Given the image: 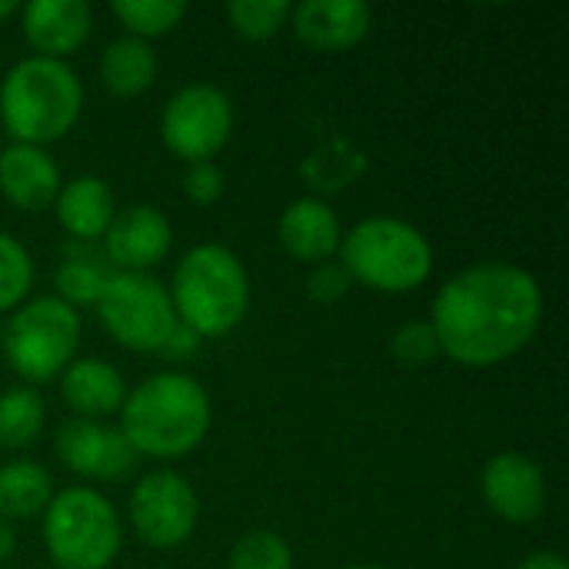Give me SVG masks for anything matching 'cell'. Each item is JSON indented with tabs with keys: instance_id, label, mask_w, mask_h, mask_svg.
Returning a JSON list of instances; mask_svg holds the SVG:
<instances>
[{
	"instance_id": "1",
	"label": "cell",
	"mask_w": 569,
	"mask_h": 569,
	"mask_svg": "<svg viewBox=\"0 0 569 569\" xmlns=\"http://www.w3.org/2000/svg\"><path fill=\"white\" fill-rule=\"evenodd\" d=\"M543 320V290L513 263H477L433 297L430 327L440 353L463 367H493L520 353Z\"/></svg>"
},
{
	"instance_id": "2",
	"label": "cell",
	"mask_w": 569,
	"mask_h": 569,
	"mask_svg": "<svg viewBox=\"0 0 569 569\" xmlns=\"http://www.w3.org/2000/svg\"><path fill=\"white\" fill-rule=\"evenodd\" d=\"M210 397L187 373H157L127 390L120 433L140 457L180 460L193 453L210 430Z\"/></svg>"
},
{
	"instance_id": "3",
	"label": "cell",
	"mask_w": 569,
	"mask_h": 569,
	"mask_svg": "<svg viewBox=\"0 0 569 569\" xmlns=\"http://www.w3.org/2000/svg\"><path fill=\"white\" fill-rule=\"evenodd\" d=\"M80 110L83 83L67 60L27 57L0 83V120L13 143H53L77 127Z\"/></svg>"
},
{
	"instance_id": "4",
	"label": "cell",
	"mask_w": 569,
	"mask_h": 569,
	"mask_svg": "<svg viewBox=\"0 0 569 569\" xmlns=\"http://www.w3.org/2000/svg\"><path fill=\"white\" fill-rule=\"evenodd\" d=\"M173 313L200 340L233 333L250 310V277L240 257L220 243L187 250L173 270Z\"/></svg>"
},
{
	"instance_id": "5",
	"label": "cell",
	"mask_w": 569,
	"mask_h": 569,
	"mask_svg": "<svg viewBox=\"0 0 569 569\" xmlns=\"http://www.w3.org/2000/svg\"><path fill=\"white\" fill-rule=\"evenodd\" d=\"M340 263L350 280L377 293H410L427 283L433 270V247L403 220L370 217L343 233Z\"/></svg>"
},
{
	"instance_id": "6",
	"label": "cell",
	"mask_w": 569,
	"mask_h": 569,
	"mask_svg": "<svg viewBox=\"0 0 569 569\" xmlns=\"http://www.w3.org/2000/svg\"><path fill=\"white\" fill-rule=\"evenodd\" d=\"M43 543L57 569H107L123 543L113 503L90 487H67L43 510Z\"/></svg>"
},
{
	"instance_id": "7",
	"label": "cell",
	"mask_w": 569,
	"mask_h": 569,
	"mask_svg": "<svg viewBox=\"0 0 569 569\" xmlns=\"http://www.w3.org/2000/svg\"><path fill=\"white\" fill-rule=\"evenodd\" d=\"M80 313L57 297H37L13 310L3 330V357L27 383H47L73 363Z\"/></svg>"
},
{
	"instance_id": "8",
	"label": "cell",
	"mask_w": 569,
	"mask_h": 569,
	"mask_svg": "<svg viewBox=\"0 0 569 569\" xmlns=\"http://www.w3.org/2000/svg\"><path fill=\"white\" fill-rule=\"evenodd\" d=\"M97 313L103 330L127 350L137 353H160L173 327L180 323L170 303V293L160 280L147 273H110Z\"/></svg>"
},
{
	"instance_id": "9",
	"label": "cell",
	"mask_w": 569,
	"mask_h": 569,
	"mask_svg": "<svg viewBox=\"0 0 569 569\" xmlns=\"http://www.w3.org/2000/svg\"><path fill=\"white\" fill-rule=\"evenodd\" d=\"M233 133V103L213 83H190L177 90L160 113V140L163 147L187 160L203 163L217 157Z\"/></svg>"
},
{
	"instance_id": "10",
	"label": "cell",
	"mask_w": 569,
	"mask_h": 569,
	"mask_svg": "<svg viewBox=\"0 0 569 569\" xmlns=\"http://www.w3.org/2000/svg\"><path fill=\"white\" fill-rule=\"evenodd\" d=\"M200 520V500L193 487L170 470L147 473L130 493L133 533L153 550H173L187 543Z\"/></svg>"
},
{
	"instance_id": "11",
	"label": "cell",
	"mask_w": 569,
	"mask_h": 569,
	"mask_svg": "<svg viewBox=\"0 0 569 569\" xmlns=\"http://www.w3.org/2000/svg\"><path fill=\"white\" fill-rule=\"evenodd\" d=\"M53 450L67 470L87 480H120L137 467V453L117 427L100 420H63Z\"/></svg>"
},
{
	"instance_id": "12",
	"label": "cell",
	"mask_w": 569,
	"mask_h": 569,
	"mask_svg": "<svg viewBox=\"0 0 569 569\" xmlns=\"http://www.w3.org/2000/svg\"><path fill=\"white\" fill-rule=\"evenodd\" d=\"M483 503L507 523H533L547 510V477L523 453H497L480 477Z\"/></svg>"
},
{
	"instance_id": "13",
	"label": "cell",
	"mask_w": 569,
	"mask_h": 569,
	"mask_svg": "<svg viewBox=\"0 0 569 569\" xmlns=\"http://www.w3.org/2000/svg\"><path fill=\"white\" fill-rule=\"evenodd\" d=\"M100 243L107 263L123 267V273H143L170 253L173 230L163 210L150 203H130L113 213Z\"/></svg>"
},
{
	"instance_id": "14",
	"label": "cell",
	"mask_w": 569,
	"mask_h": 569,
	"mask_svg": "<svg viewBox=\"0 0 569 569\" xmlns=\"http://www.w3.org/2000/svg\"><path fill=\"white\" fill-rule=\"evenodd\" d=\"M290 27L307 47L323 53H343L370 33L373 10L363 0H303L293 3Z\"/></svg>"
},
{
	"instance_id": "15",
	"label": "cell",
	"mask_w": 569,
	"mask_h": 569,
	"mask_svg": "<svg viewBox=\"0 0 569 569\" xmlns=\"http://www.w3.org/2000/svg\"><path fill=\"white\" fill-rule=\"evenodd\" d=\"M20 27L37 57L63 60L90 40L93 10L83 0H30L20 10Z\"/></svg>"
},
{
	"instance_id": "16",
	"label": "cell",
	"mask_w": 569,
	"mask_h": 569,
	"mask_svg": "<svg viewBox=\"0 0 569 569\" xmlns=\"http://www.w3.org/2000/svg\"><path fill=\"white\" fill-rule=\"evenodd\" d=\"M280 243L300 263H327L340 250L343 230L333 207L320 197H300L280 213Z\"/></svg>"
},
{
	"instance_id": "17",
	"label": "cell",
	"mask_w": 569,
	"mask_h": 569,
	"mask_svg": "<svg viewBox=\"0 0 569 569\" xmlns=\"http://www.w3.org/2000/svg\"><path fill=\"white\" fill-rule=\"evenodd\" d=\"M60 170L57 160L43 147L10 143L0 150V193L17 210H43L60 193Z\"/></svg>"
},
{
	"instance_id": "18",
	"label": "cell",
	"mask_w": 569,
	"mask_h": 569,
	"mask_svg": "<svg viewBox=\"0 0 569 569\" xmlns=\"http://www.w3.org/2000/svg\"><path fill=\"white\" fill-rule=\"evenodd\" d=\"M60 397L80 420H103L120 413L127 400V383L113 363L100 357H83L63 370Z\"/></svg>"
},
{
	"instance_id": "19",
	"label": "cell",
	"mask_w": 569,
	"mask_h": 569,
	"mask_svg": "<svg viewBox=\"0 0 569 569\" xmlns=\"http://www.w3.org/2000/svg\"><path fill=\"white\" fill-rule=\"evenodd\" d=\"M53 210H57V223L77 243H97V240H103V233L117 213V200L103 177L83 173L60 187Z\"/></svg>"
},
{
	"instance_id": "20",
	"label": "cell",
	"mask_w": 569,
	"mask_h": 569,
	"mask_svg": "<svg viewBox=\"0 0 569 569\" xmlns=\"http://www.w3.org/2000/svg\"><path fill=\"white\" fill-rule=\"evenodd\" d=\"M100 80L107 93L130 100L153 87L157 80V53L147 40L137 37H117L100 53Z\"/></svg>"
},
{
	"instance_id": "21",
	"label": "cell",
	"mask_w": 569,
	"mask_h": 569,
	"mask_svg": "<svg viewBox=\"0 0 569 569\" xmlns=\"http://www.w3.org/2000/svg\"><path fill=\"white\" fill-rule=\"evenodd\" d=\"M53 497L50 473L33 460H10L0 467V520H30L47 510Z\"/></svg>"
},
{
	"instance_id": "22",
	"label": "cell",
	"mask_w": 569,
	"mask_h": 569,
	"mask_svg": "<svg viewBox=\"0 0 569 569\" xmlns=\"http://www.w3.org/2000/svg\"><path fill=\"white\" fill-rule=\"evenodd\" d=\"M107 277H110L107 257L93 253V243H73V247H67V257L53 273L57 300H63L73 310L77 307H97Z\"/></svg>"
},
{
	"instance_id": "23",
	"label": "cell",
	"mask_w": 569,
	"mask_h": 569,
	"mask_svg": "<svg viewBox=\"0 0 569 569\" xmlns=\"http://www.w3.org/2000/svg\"><path fill=\"white\" fill-rule=\"evenodd\" d=\"M47 410L37 390L10 387L0 393V447L3 450H27L37 443L43 430Z\"/></svg>"
},
{
	"instance_id": "24",
	"label": "cell",
	"mask_w": 569,
	"mask_h": 569,
	"mask_svg": "<svg viewBox=\"0 0 569 569\" xmlns=\"http://www.w3.org/2000/svg\"><path fill=\"white\" fill-rule=\"evenodd\" d=\"M110 13L127 27V37L137 40H153L180 27L187 17L183 0H113Z\"/></svg>"
},
{
	"instance_id": "25",
	"label": "cell",
	"mask_w": 569,
	"mask_h": 569,
	"mask_svg": "<svg viewBox=\"0 0 569 569\" xmlns=\"http://www.w3.org/2000/svg\"><path fill=\"white\" fill-rule=\"evenodd\" d=\"M290 0H233L227 17L243 40H270L290 23Z\"/></svg>"
},
{
	"instance_id": "26",
	"label": "cell",
	"mask_w": 569,
	"mask_h": 569,
	"mask_svg": "<svg viewBox=\"0 0 569 569\" xmlns=\"http://www.w3.org/2000/svg\"><path fill=\"white\" fill-rule=\"evenodd\" d=\"M33 290V260L27 247L0 230V313L27 303Z\"/></svg>"
},
{
	"instance_id": "27",
	"label": "cell",
	"mask_w": 569,
	"mask_h": 569,
	"mask_svg": "<svg viewBox=\"0 0 569 569\" xmlns=\"http://www.w3.org/2000/svg\"><path fill=\"white\" fill-rule=\"evenodd\" d=\"M227 569H293V553L283 537L270 530H253L230 550Z\"/></svg>"
},
{
	"instance_id": "28",
	"label": "cell",
	"mask_w": 569,
	"mask_h": 569,
	"mask_svg": "<svg viewBox=\"0 0 569 569\" xmlns=\"http://www.w3.org/2000/svg\"><path fill=\"white\" fill-rule=\"evenodd\" d=\"M390 353H393V360L403 363V367H423V363L437 360L440 347H437L433 327H430V323H420V320L403 323V327L393 333V340H390Z\"/></svg>"
},
{
	"instance_id": "29",
	"label": "cell",
	"mask_w": 569,
	"mask_h": 569,
	"mask_svg": "<svg viewBox=\"0 0 569 569\" xmlns=\"http://www.w3.org/2000/svg\"><path fill=\"white\" fill-rule=\"evenodd\" d=\"M350 287H353L350 273L343 270V263H333V260L317 263L307 277V293L313 303H340L350 293Z\"/></svg>"
},
{
	"instance_id": "30",
	"label": "cell",
	"mask_w": 569,
	"mask_h": 569,
	"mask_svg": "<svg viewBox=\"0 0 569 569\" xmlns=\"http://www.w3.org/2000/svg\"><path fill=\"white\" fill-rule=\"evenodd\" d=\"M183 193L190 203L197 207H210L223 197V173L217 163L203 160V163H187V173H183Z\"/></svg>"
},
{
	"instance_id": "31",
	"label": "cell",
	"mask_w": 569,
	"mask_h": 569,
	"mask_svg": "<svg viewBox=\"0 0 569 569\" xmlns=\"http://www.w3.org/2000/svg\"><path fill=\"white\" fill-rule=\"evenodd\" d=\"M197 350H200V337H197L190 327L177 323L173 333L167 337V343L160 347V357H167V360H187V357H193Z\"/></svg>"
},
{
	"instance_id": "32",
	"label": "cell",
	"mask_w": 569,
	"mask_h": 569,
	"mask_svg": "<svg viewBox=\"0 0 569 569\" xmlns=\"http://www.w3.org/2000/svg\"><path fill=\"white\" fill-rule=\"evenodd\" d=\"M517 569H567V560L553 550H540V553H530Z\"/></svg>"
},
{
	"instance_id": "33",
	"label": "cell",
	"mask_w": 569,
	"mask_h": 569,
	"mask_svg": "<svg viewBox=\"0 0 569 569\" xmlns=\"http://www.w3.org/2000/svg\"><path fill=\"white\" fill-rule=\"evenodd\" d=\"M13 550H17V537H13L10 523H7V520H0V563H3V560H10V557H13Z\"/></svg>"
},
{
	"instance_id": "34",
	"label": "cell",
	"mask_w": 569,
	"mask_h": 569,
	"mask_svg": "<svg viewBox=\"0 0 569 569\" xmlns=\"http://www.w3.org/2000/svg\"><path fill=\"white\" fill-rule=\"evenodd\" d=\"M10 13H17V3H13V0H0V23H3Z\"/></svg>"
},
{
	"instance_id": "35",
	"label": "cell",
	"mask_w": 569,
	"mask_h": 569,
	"mask_svg": "<svg viewBox=\"0 0 569 569\" xmlns=\"http://www.w3.org/2000/svg\"><path fill=\"white\" fill-rule=\"evenodd\" d=\"M350 569H383V567H350Z\"/></svg>"
}]
</instances>
